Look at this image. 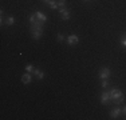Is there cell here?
<instances>
[{"label": "cell", "instance_id": "cell-1", "mask_svg": "<svg viewBox=\"0 0 126 120\" xmlns=\"http://www.w3.org/2000/svg\"><path fill=\"white\" fill-rule=\"evenodd\" d=\"M30 31H31V35L35 40H39L43 35V22H36L34 24H31L30 27Z\"/></svg>", "mask_w": 126, "mask_h": 120}, {"label": "cell", "instance_id": "cell-2", "mask_svg": "<svg viewBox=\"0 0 126 120\" xmlns=\"http://www.w3.org/2000/svg\"><path fill=\"white\" fill-rule=\"evenodd\" d=\"M109 94H110V97H111V101L115 103V106H118V104H121L124 101V94H122L121 89L113 88L109 91Z\"/></svg>", "mask_w": 126, "mask_h": 120}, {"label": "cell", "instance_id": "cell-3", "mask_svg": "<svg viewBox=\"0 0 126 120\" xmlns=\"http://www.w3.org/2000/svg\"><path fill=\"white\" fill-rule=\"evenodd\" d=\"M110 101H111V97H110V94L109 92H102V95H101V103L102 104H109Z\"/></svg>", "mask_w": 126, "mask_h": 120}, {"label": "cell", "instance_id": "cell-4", "mask_svg": "<svg viewBox=\"0 0 126 120\" xmlns=\"http://www.w3.org/2000/svg\"><path fill=\"white\" fill-rule=\"evenodd\" d=\"M78 41H79V37H78L77 35H70L67 37V44L68 46H75V44H78Z\"/></svg>", "mask_w": 126, "mask_h": 120}, {"label": "cell", "instance_id": "cell-5", "mask_svg": "<svg viewBox=\"0 0 126 120\" xmlns=\"http://www.w3.org/2000/svg\"><path fill=\"white\" fill-rule=\"evenodd\" d=\"M110 76V70L109 68H101V71H99V77L102 80L103 79H107V77Z\"/></svg>", "mask_w": 126, "mask_h": 120}, {"label": "cell", "instance_id": "cell-6", "mask_svg": "<svg viewBox=\"0 0 126 120\" xmlns=\"http://www.w3.org/2000/svg\"><path fill=\"white\" fill-rule=\"evenodd\" d=\"M59 12H61V17L63 20H68V19H70V12H68V10H66V8H61Z\"/></svg>", "mask_w": 126, "mask_h": 120}, {"label": "cell", "instance_id": "cell-7", "mask_svg": "<svg viewBox=\"0 0 126 120\" xmlns=\"http://www.w3.org/2000/svg\"><path fill=\"white\" fill-rule=\"evenodd\" d=\"M31 80H32V76H31L30 72H27V73H24L22 76V83L23 84H30V83H31Z\"/></svg>", "mask_w": 126, "mask_h": 120}, {"label": "cell", "instance_id": "cell-8", "mask_svg": "<svg viewBox=\"0 0 126 120\" xmlns=\"http://www.w3.org/2000/svg\"><path fill=\"white\" fill-rule=\"evenodd\" d=\"M121 112H122V111L119 109V108H114V109L110 111V116H111L113 119H115V118H118V116L121 115Z\"/></svg>", "mask_w": 126, "mask_h": 120}, {"label": "cell", "instance_id": "cell-9", "mask_svg": "<svg viewBox=\"0 0 126 120\" xmlns=\"http://www.w3.org/2000/svg\"><path fill=\"white\" fill-rule=\"evenodd\" d=\"M32 73H34L35 76H36V79H39V80H42V79H43V77H44V73H43V71L38 70V68H35Z\"/></svg>", "mask_w": 126, "mask_h": 120}, {"label": "cell", "instance_id": "cell-10", "mask_svg": "<svg viewBox=\"0 0 126 120\" xmlns=\"http://www.w3.org/2000/svg\"><path fill=\"white\" fill-rule=\"evenodd\" d=\"M36 16H38V19L40 20V22H43V23H46V22H47V16H46L44 13H42V12L36 11Z\"/></svg>", "mask_w": 126, "mask_h": 120}, {"label": "cell", "instance_id": "cell-11", "mask_svg": "<svg viewBox=\"0 0 126 120\" xmlns=\"http://www.w3.org/2000/svg\"><path fill=\"white\" fill-rule=\"evenodd\" d=\"M48 5H50V8H52V10H58V1L56 0H51V1L48 3Z\"/></svg>", "mask_w": 126, "mask_h": 120}, {"label": "cell", "instance_id": "cell-12", "mask_svg": "<svg viewBox=\"0 0 126 120\" xmlns=\"http://www.w3.org/2000/svg\"><path fill=\"white\" fill-rule=\"evenodd\" d=\"M14 23H15V17L14 16H8L7 19H5V24H7V25H12Z\"/></svg>", "mask_w": 126, "mask_h": 120}, {"label": "cell", "instance_id": "cell-13", "mask_svg": "<svg viewBox=\"0 0 126 120\" xmlns=\"http://www.w3.org/2000/svg\"><path fill=\"white\" fill-rule=\"evenodd\" d=\"M119 43H121V46L124 48H126V34L121 36V41H119Z\"/></svg>", "mask_w": 126, "mask_h": 120}, {"label": "cell", "instance_id": "cell-14", "mask_svg": "<svg viewBox=\"0 0 126 120\" xmlns=\"http://www.w3.org/2000/svg\"><path fill=\"white\" fill-rule=\"evenodd\" d=\"M58 1V7H59V10L61 8H64V5H66V0H56Z\"/></svg>", "mask_w": 126, "mask_h": 120}, {"label": "cell", "instance_id": "cell-15", "mask_svg": "<svg viewBox=\"0 0 126 120\" xmlns=\"http://www.w3.org/2000/svg\"><path fill=\"white\" fill-rule=\"evenodd\" d=\"M34 70H35V68L32 67L31 64H30V65H27V67H26V71H27V72H30V73H32V72H34Z\"/></svg>", "mask_w": 126, "mask_h": 120}, {"label": "cell", "instance_id": "cell-16", "mask_svg": "<svg viewBox=\"0 0 126 120\" xmlns=\"http://www.w3.org/2000/svg\"><path fill=\"white\" fill-rule=\"evenodd\" d=\"M107 85H109V83H107V79H103V80H102V88H106Z\"/></svg>", "mask_w": 126, "mask_h": 120}, {"label": "cell", "instance_id": "cell-17", "mask_svg": "<svg viewBox=\"0 0 126 120\" xmlns=\"http://www.w3.org/2000/svg\"><path fill=\"white\" fill-rule=\"evenodd\" d=\"M56 39H58V41H62L63 39H64V36H63L62 34H58V36H56Z\"/></svg>", "mask_w": 126, "mask_h": 120}, {"label": "cell", "instance_id": "cell-18", "mask_svg": "<svg viewBox=\"0 0 126 120\" xmlns=\"http://www.w3.org/2000/svg\"><path fill=\"white\" fill-rule=\"evenodd\" d=\"M122 113H124V115H126V106L124 107V109H122Z\"/></svg>", "mask_w": 126, "mask_h": 120}, {"label": "cell", "instance_id": "cell-19", "mask_svg": "<svg viewBox=\"0 0 126 120\" xmlns=\"http://www.w3.org/2000/svg\"><path fill=\"white\" fill-rule=\"evenodd\" d=\"M50 1H51V0H43V3H46V4H48Z\"/></svg>", "mask_w": 126, "mask_h": 120}, {"label": "cell", "instance_id": "cell-20", "mask_svg": "<svg viewBox=\"0 0 126 120\" xmlns=\"http://www.w3.org/2000/svg\"><path fill=\"white\" fill-rule=\"evenodd\" d=\"M85 1H89V0H85Z\"/></svg>", "mask_w": 126, "mask_h": 120}]
</instances>
